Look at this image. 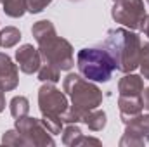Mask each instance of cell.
Returning <instances> with one entry per match:
<instances>
[{"mask_svg":"<svg viewBox=\"0 0 149 147\" xmlns=\"http://www.w3.org/2000/svg\"><path fill=\"white\" fill-rule=\"evenodd\" d=\"M28 109H30V106H28V99L26 97H14L10 101V112H12L14 118L26 116L28 114Z\"/></svg>","mask_w":149,"mask_h":147,"instance_id":"obj_17","label":"cell"},{"mask_svg":"<svg viewBox=\"0 0 149 147\" xmlns=\"http://www.w3.org/2000/svg\"><path fill=\"white\" fill-rule=\"evenodd\" d=\"M59 68L47 62V61H42L40 64V69H38V80L42 81H57L59 80Z\"/></svg>","mask_w":149,"mask_h":147,"instance_id":"obj_13","label":"cell"},{"mask_svg":"<svg viewBox=\"0 0 149 147\" xmlns=\"http://www.w3.org/2000/svg\"><path fill=\"white\" fill-rule=\"evenodd\" d=\"M17 85V68L12 64L10 57L0 52V90H12Z\"/></svg>","mask_w":149,"mask_h":147,"instance_id":"obj_8","label":"cell"},{"mask_svg":"<svg viewBox=\"0 0 149 147\" xmlns=\"http://www.w3.org/2000/svg\"><path fill=\"white\" fill-rule=\"evenodd\" d=\"M120 88V95H135L141 97V92H144V83L142 78L137 74H127L120 80L118 83Z\"/></svg>","mask_w":149,"mask_h":147,"instance_id":"obj_9","label":"cell"},{"mask_svg":"<svg viewBox=\"0 0 149 147\" xmlns=\"http://www.w3.org/2000/svg\"><path fill=\"white\" fill-rule=\"evenodd\" d=\"M38 45H40V55L43 61H47L64 71L73 68V49L66 40L54 35Z\"/></svg>","mask_w":149,"mask_h":147,"instance_id":"obj_4","label":"cell"},{"mask_svg":"<svg viewBox=\"0 0 149 147\" xmlns=\"http://www.w3.org/2000/svg\"><path fill=\"white\" fill-rule=\"evenodd\" d=\"M0 2H2V3H5V2H9V0H0Z\"/></svg>","mask_w":149,"mask_h":147,"instance_id":"obj_23","label":"cell"},{"mask_svg":"<svg viewBox=\"0 0 149 147\" xmlns=\"http://www.w3.org/2000/svg\"><path fill=\"white\" fill-rule=\"evenodd\" d=\"M127 133H149V116H137L130 119V126Z\"/></svg>","mask_w":149,"mask_h":147,"instance_id":"obj_16","label":"cell"},{"mask_svg":"<svg viewBox=\"0 0 149 147\" xmlns=\"http://www.w3.org/2000/svg\"><path fill=\"white\" fill-rule=\"evenodd\" d=\"M16 59L19 64V69L26 74L38 73L40 64H42V55L37 49H33L31 45H23L16 50Z\"/></svg>","mask_w":149,"mask_h":147,"instance_id":"obj_7","label":"cell"},{"mask_svg":"<svg viewBox=\"0 0 149 147\" xmlns=\"http://www.w3.org/2000/svg\"><path fill=\"white\" fill-rule=\"evenodd\" d=\"M142 31L146 33L149 37V16H146V19H144V24H142Z\"/></svg>","mask_w":149,"mask_h":147,"instance_id":"obj_21","label":"cell"},{"mask_svg":"<svg viewBox=\"0 0 149 147\" xmlns=\"http://www.w3.org/2000/svg\"><path fill=\"white\" fill-rule=\"evenodd\" d=\"M38 104L43 118H63L68 111L66 97L52 85H43L38 92Z\"/></svg>","mask_w":149,"mask_h":147,"instance_id":"obj_6","label":"cell"},{"mask_svg":"<svg viewBox=\"0 0 149 147\" xmlns=\"http://www.w3.org/2000/svg\"><path fill=\"white\" fill-rule=\"evenodd\" d=\"M142 107L149 111V87L146 88V92H144V97H142Z\"/></svg>","mask_w":149,"mask_h":147,"instance_id":"obj_20","label":"cell"},{"mask_svg":"<svg viewBox=\"0 0 149 147\" xmlns=\"http://www.w3.org/2000/svg\"><path fill=\"white\" fill-rule=\"evenodd\" d=\"M3 10L10 17H21L26 9V0H9L3 3Z\"/></svg>","mask_w":149,"mask_h":147,"instance_id":"obj_15","label":"cell"},{"mask_svg":"<svg viewBox=\"0 0 149 147\" xmlns=\"http://www.w3.org/2000/svg\"><path fill=\"white\" fill-rule=\"evenodd\" d=\"M111 54L114 68L121 73L134 71L141 62V38L128 30H109L102 43Z\"/></svg>","mask_w":149,"mask_h":147,"instance_id":"obj_1","label":"cell"},{"mask_svg":"<svg viewBox=\"0 0 149 147\" xmlns=\"http://www.w3.org/2000/svg\"><path fill=\"white\" fill-rule=\"evenodd\" d=\"M50 2H52V0H26V9H28L30 12H40V10H43Z\"/></svg>","mask_w":149,"mask_h":147,"instance_id":"obj_19","label":"cell"},{"mask_svg":"<svg viewBox=\"0 0 149 147\" xmlns=\"http://www.w3.org/2000/svg\"><path fill=\"white\" fill-rule=\"evenodd\" d=\"M19 38H21L19 30L14 28V26H9V28H5V30L0 31V47H5V49L14 47L19 42Z\"/></svg>","mask_w":149,"mask_h":147,"instance_id":"obj_14","label":"cell"},{"mask_svg":"<svg viewBox=\"0 0 149 147\" xmlns=\"http://www.w3.org/2000/svg\"><path fill=\"white\" fill-rule=\"evenodd\" d=\"M113 19L130 30H142L146 19L142 0H116L113 7Z\"/></svg>","mask_w":149,"mask_h":147,"instance_id":"obj_5","label":"cell"},{"mask_svg":"<svg viewBox=\"0 0 149 147\" xmlns=\"http://www.w3.org/2000/svg\"><path fill=\"white\" fill-rule=\"evenodd\" d=\"M76 64H78L80 74L92 81H108L113 71L116 69L111 54L106 50L104 45L81 49L78 52Z\"/></svg>","mask_w":149,"mask_h":147,"instance_id":"obj_3","label":"cell"},{"mask_svg":"<svg viewBox=\"0 0 149 147\" xmlns=\"http://www.w3.org/2000/svg\"><path fill=\"white\" fill-rule=\"evenodd\" d=\"M3 107H5V99H3V92L0 90V112L3 111Z\"/></svg>","mask_w":149,"mask_h":147,"instance_id":"obj_22","label":"cell"},{"mask_svg":"<svg viewBox=\"0 0 149 147\" xmlns=\"http://www.w3.org/2000/svg\"><path fill=\"white\" fill-rule=\"evenodd\" d=\"M83 121L87 123V126L90 130H102L104 125H106V114L102 111H88L85 116H83Z\"/></svg>","mask_w":149,"mask_h":147,"instance_id":"obj_12","label":"cell"},{"mask_svg":"<svg viewBox=\"0 0 149 147\" xmlns=\"http://www.w3.org/2000/svg\"><path fill=\"white\" fill-rule=\"evenodd\" d=\"M139 64H141L144 78L149 80V42L141 43V62Z\"/></svg>","mask_w":149,"mask_h":147,"instance_id":"obj_18","label":"cell"},{"mask_svg":"<svg viewBox=\"0 0 149 147\" xmlns=\"http://www.w3.org/2000/svg\"><path fill=\"white\" fill-rule=\"evenodd\" d=\"M33 35H35L38 43H42V42H45V40H49L50 37L56 35V28L50 21H40L33 26Z\"/></svg>","mask_w":149,"mask_h":147,"instance_id":"obj_11","label":"cell"},{"mask_svg":"<svg viewBox=\"0 0 149 147\" xmlns=\"http://www.w3.org/2000/svg\"><path fill=\"white\" fill-rule=\"evenodd\" d=\"M114 2H116V0H114Z\"/></svg>","mask_w":149,"mask_h":147,"instance_id":"obj_25","label":"cell"},{"mask_svg":"<svg viewBox=\"0 0 149 147\" xmlns=\"http://www.w3.org/2000/svg\"><path fill=\"white\" fill-rule=\"evenodd\" d=\"M64 90L73 99V109L63 114V121H83V116L88 111L95 109L102 102L101 90L78 74H68L64 78Z\"/></svg>","mask_w":149,"mask_h":147,"instance_id":"obj_2","label":"cell"},{"mask_svg":"<svg viewBox=\"0 0 149 147\" xmlns=\"http://www.w3.org/2000/svg\"><path fill=\"white\" fill-rule=\"evenodd\" d=\"M148 3H149V0H148Z\"/></svg>","mask_w":149,"mask_h":147,"instance_id":"obj_24","label":"cell"},{"mask_svg":"<svg viewBox=\"0 0 149 147\" xmlns=\"http://www.w3.org/2000/svg\"><path fill=\"white\" fill-rule=\"evenodd\" d=\"M120 111L123 121L127 118L132 119L134 116H139L142 111V99L135 95H120Z\"/></svg>","mask_w":149,"mask_h":147,"instance_id":"obj_10","label":"cell"}]
</instances>
